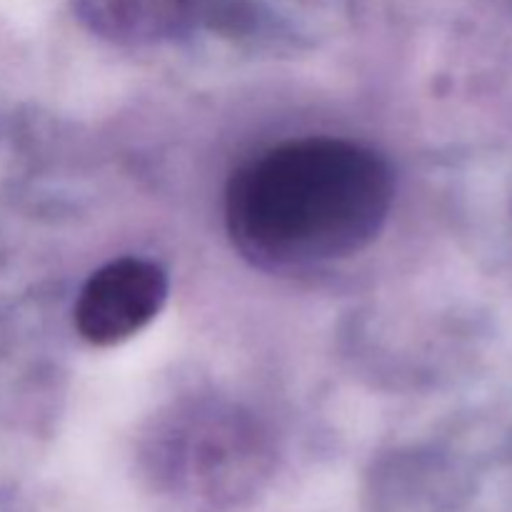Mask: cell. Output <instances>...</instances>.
<instances>
[{
	"label": "cell",
	"mask_w": 512,
	"mask_h": 512,
	"mask_svg": "<svg viewBox=\"0 0 512 512\" xmlns=\"http://www.w3.org/2000/svg\"><path fill=\"white\" fill-rule=\"evenodd\" d=\"M393 193L375 150L343 138L290 140L235 170L225 225L258 268H310L368 248L388 223Z\"/></svg>",
	"instance_id": "cell-1"
},
{
	"label": "cell",
	"mask_w": 512,
	"mask_h": 512,
	"mask_svg": "<svg viewBox=\"0 0 512 512\" xmlns=\"http://www.w3.org/2000/svg\"><path fill=\"white\" fill-rule=\"evenodd\" d=\"M168 275L153 260L120 258L95 270L75 303V328L90 345H118L158 318Z\"/></svg>",
	"instance_id": "cell-2"
},
{
	"label": "cell",
	"mask_w": 512,
	"mask_h": 512,
	"mask_svg": "<svg viewBox=\"0 0 512 512\" xmlns=\"http://www.w3.org/2000/svg\"><path fill=\"white\" fill-rule=\"evenodd\" d=\"M200 0H78L90 28L120 43H155L183 33Z\"/></svg>",
	"instance_id": "cell-3"
}]
</instances>
